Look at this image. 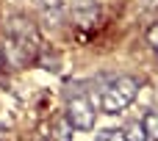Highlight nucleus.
Listing matches in <instances>:
<instances>
[{"instance_id": "1", "label": "nucleus", "mask_w": 158, "mask_h": 141, "mask_svg": "<svg viewBox=\"0 0 158 141\" xmlns=\"http://www.w3.org/2000/svg\"><path fill=\"white\" fill-rule=\"evenodd\" d=\"M42 50V36L39 28L33 25V19L14 14L6 22V44H3V58L11 66H28L36 61Z\"/></svg>"}, {"instance_id": "2", "label": "nucleus", "mask_w": 158, "mask_h": 141, "mask_svg": "<svg viewBox=\"0 0 158 141\" xmlns=\"http://www.w3.org/2000/svg\"><path fill=\"white\" fill-rule=\"evenodd\" d=\"M136 97H139V80L131 78V75H119V78H114V80L103 89V94H100V111L108 114V116H117V114H122Z\"/></svg>"}, {"instance_id": "3", "label": "nucleus", "mask_w": 158, "mask_h": 141, "mask_svg": "<svg viewBox=\"0 0 158 141\" xmlns=\"http://www.w3.org/2000/svg\"><path fill=\"white\" fill-rule=\"evenodd\" d=\"M64 116H67V122L72 125V130H92V127H94V119H97L94 105H92V100H89L86 94H72V97L67 100Z\"/></svg>"}, {"instance_id": "4", "label": "nucleus", "mask_w": 158, "mask_h": 141, "mask_svg": "<svg viewBox=\"0 0 158 141\" xmlns=\"http://www.w3.org/2000/svg\"><path fill=\"white\" fill-rule=\"evenodd\" d=\"M69 14H72L75 25L92 28V25H97V19H100V3H97V0H72Z\"/></svg>"}, {"instance_id": "5", "label": "nucleus", "mask_w": 158, "mask_h": 141, "mask_svg": "<svg viewBox=\"0 0 158 141\" xmlns=\"http://www.w3.org/2000/svg\"><path fill=\"white\" fill-rule=\"evenodd\" d=\"M72 125L67 122V116L64 114H58L53 122H50V127H47V141H72Z\"/></svg>"}, {"instance_id": "6", "label": "nucleus", "mask_w": 158, "mask_h": 141, "mask_svg": "<svg viewBox=\"0 0 158 141\" xmlns=\"http://www.w3.org/2000/svg\"><path fill=\"white\" fill-rule=\"evenodd\" d=\"M139 125L144 127L147 141H158V108H150V111L142 116V122H139Z\"/></svg>"}, {"instance_id": "7", "label": "nucleus", "mask_w": 158, "mask_h": 141, "mask_svg": "<svg viewBox=\"0 0 158 141\" xmlns=\"http://www.w3.org/2000/svg\"><path fill=\"white\" fill-rule=\"evenodd\" d=\"M33 64H39V66H44L47 72H58V64H61V58H58L56 53H47V47H42Z\"/></svg>"}, {"instance_id": "8", "label": "nucleus", "mask_w": 158, "mask_h": 141, "mask_svg": "<svg viewBox=\"0 0 158 141\" xmlns=\"http://www.w3.org/2000/svg\"><path fill=\"white\" fill-rule=\"evenodd\" d=\"M122 130H125V141H147V133H144V127L139 122H133V125H128Z\"/></svg>"}, {"instance_id": "9", "label": "nucleus", "mask_w": 158, "mask_h": 141, "mask_svg": "<svg viewBox=\"0 0 158 141\" xmlns=\"http://www.w3.org/2000/svg\"><path fill=\"white\" fill-rule=\"evenodd\" d=\"M94 141H125V130L122 127H106V130L97 133Z\"/></svg>"}, {"instance_id": "10", "label": "nucleus", "mask_w": 158, "mask_h": 141, "mask_svg": "<svg viewBox=\"0 0 158 141\" xmlns=\"http://www.w3.org/2000/svg\"><path fill=\"white\" fill-rule=\"evenodd\" d=\"M147 44L158 53V22H153V25L147 28Z\"/></svg>"}, {"instance_id": "11", "label": "nucleus", "mask_w": 158, "mask_h": 141, "mask_svg": "<svg viewBox=\"0 0 158 141\" xmlns=\"http://www.w3.org/2000/svg\"><path fill=\"white\" fill-rule=\"evenodd\" d=\"M36 3H39L42 8H53V11H56V8L61 6V0H36Z\"/></svg>"}, {"instance_id": "12", "label": "nucleus", "mask_w": 158, "mask_h": 141, "mask_svg": "<svg viewBox=\"0 0 158 141\" xmlns=\"http://www.w3.org/2000/svg\"><path fill=\"white\" fill-rule=\"evenodd\" d=\"M6 66V58H3V47H0V69Z\"/></svg>"}]
</instances>
